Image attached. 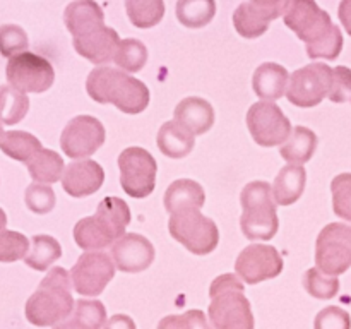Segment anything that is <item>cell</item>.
<instances>
[{
  "label": "cell",
  "instance_id": "1",
  "mask_svg": "<svg viewBox=\"0 0 351 329\" xmlns=\"http://www.w3.org/2000/svg\"><path fill=\"white\" fill-rule=\"evenodd\" d=\"M285 24L307 45L311 58L336 60L343 50V33L315 0H290L283 14Z\"/></svg>",
  "mask_w": 351,
  "mask_h": 329
},
{
  "label": "cell",
  "instance_id": "2",
  "mask_svg": "<svg viewBox=\"0 0 351 329\" xmlns=\"http://www.w3.org/2000/svg\"><path fill=\"white\" fill-rule=\"evenodd\" d=\"M86 89L96 103H112L120 112L130 115L144 112L149 105L147 86L120 69H93L86 81Z\"/></svg>",
  "mask_w": 351,
  "mask_h": 329
},
{
  "label": "cell",
  "instance_id": "3",
  "mask_svg": "<svg viewBox=\"0 0 351 329\" xmlns=\"http://www.w3.org/2000/svg\"><path fill=\"white\" fill-rule=\"evenodd\" d=\"M71 274L64 267H51L38 290L27 298L26 319L38 328H50L65 321L74 310Z\"/></svg>",
  "mask_w": 351,
  "mask_h": 329
},
{
  "label": "cell",
  "instance_id": "4",
  "mask_svg": "<svg viewBox=\"0 0 351 329\" xmlns=\"http://www.w3.org/2000/svg\"><path fill=\"white\" fill-rule=\"evenodd\" d=\"M237 274H221L209 288V319L215 329H254V315Z\"/></svg>",
  "mask_w": 351,
  "mask_h": 329
},
{
  "label": "cell",
  "instance_id": "5",
  "mask_svg": "<svg viewBox=\"0 0 351 329\" xmlns=\"http://www.w3.org/2000/svg\"><path fill=\"white\" fill-rule=\"evenodd\" d=\"M242 218L240 228L249 240H271L278 232L276 202L273 199V188L267 182L256 180L243 187L240 194Z\"/></svg>",
  "mask_w": 351,
  "mask_h": 329
},
{
  "label": "cell",
  "instance_id": "6",
  "mask_svg": "<svg viewBox=\"0 0 351 329\" xmlns=\"http://www.w3.org/2000/svg\"><path fill=\"white\" fill-rule=\"evenodd\" d=\"M168 230L177 242L195 256L211 254L218 247V226L195 208L171 212Z\"/></svg>",
  "mask_w": 351,
  "mask_h": 329
},
{
  "label": "cell",
  "instance_id": "7",
  "mask_svg": "<svg viewBox=\"0 0 351 329\" xmlns=\"http://www.w3.org/2000/svg\"><path fill=\"white\" fill-rule=\"evenodd\" d=\"M317 269L329 276H339L351 267V225L331 223L321 230L315 242Z\"/></svg>",
  "mask_w": 351,
  "mask_h": 329
},
{
  "label": "cell",
  "instance_id": "8",
  "mask_svg": "<svg viewBox=\"0 0 351 329\" xmlns=\"http://www.w3.org/2000/svg\"><path fill=\"white\" fill-rule=\"evenodd\" d=\"M332 88V67L315 62L298 69L288 79L287 98L291 105L300 108L317 106L328 98Z\"/></svg>",
  "mask_w": 351,
  "mask_h": 329
},
{
  "label": "cell",
  "instance_id": "9",
  "mask_svg": "<svg viewBox=\"0 0 351 329\" xmlns=\"http://www.w3.org/2000/svg\"><path fill=\"white\" fill-rule=\"evenodd\" d=\"M120 185L134 199L147 197L156 185L158 164L143 147H127L119 156Z\"/></svg>",
  "mask_w": 351,
  "mask_h": 329
},
{
  "label": "cell",
  "instance_id": "10",
  "mask_svg": "<svg viewBox=\"0 0 351 329\" xmlns=\"http://www.w3.org/2000/svg\"><path fill=\"white\" fill-rule=\"evenodd\" d=\"M5 75L10 86L23 93H45L55 81L53 65L45 57L31 51H21L10 57Z\"/></svg>",
  "mask_w": 351,
  "mask_h": 329
},
{
  "label": "cell",
  "instance_id": "11",
  "mask_svg": "<svg viewBox=\"0 0 351 329\" xmlns=\"http://www.w3.org/2000/svg\"><path fill=\"white\" fill-rule=\"evenodd\" d=\"M247 125L254 141L264 147L280 146L291 132L290 120L274 101L254 103L247 113Z\"/></svg>",
  "mask_w": 351,
  "mask_h": 329
},
{
  "label": "cell",
  "instance_id": "12",
  "mask_svg": "<svg viewBox=\"0 0 351 329\" xmlns=\"http://www.w3.org/2000/svg\"><path fill=\"white\" fill-rule=\"evenodd\" d=\"M74 290L84 297H98L115 276V264L108 254L93 250L82 254L71 269Z\"/></svg>",
  "mask_w": 351,
  "mask_h": 329
},
{
  "label": "cell",
  "instance_id": "13",
  "mask_svg": "<svg viewBox=\"0 0 351 329\" xmlns=\"http://www.w3.org/2000/svg\"><path fill=\"white\" fill-rule=\"evenodd\" d=\"M105 127L98 119L91 115H79L62 130L60 147L65 156L81 160L95 154L105 144Z\"/></svg>",
  "mask_w": 351,
  "mask_h": 329
},
{
  "label": "cell",
  "instance_id": "14",
  "mask_svg": "<svg viewBox=\"0 0 351 329\" xmlns=\"http://www.w3.org/2000/svg\"><path fill=\"white\" fill-rule=\"evenodd\" d=\"M235 271L243 283L257 284L280 276L283 271V259L274 247L252 243L239 254Z\"/></svg>",
  "mask_w": 351,
  "mask_h": 329
},
{
  "label": "cell",
  "instance_id": "15",
  "mask_svg": "<svg viewBox=\"0 0 351 329\" xmlns=\"http://www.w3.org/2000/svg\"><path fill=\"white\" fill-rule=\"evenodd\" d=\"M112 259L122 273H143L153 264L154 247L139 233H123L112 243Z\"/></svg>",
  "mask_w": 351,
  "mask_h": 329
},
{
  "label": "cell",
  "instance_id": "16",
  "mask_svg": "<svg viewBox=\"0 0 351 329\" xmlns=\"http://www.w3.org/2000/svg\"><path fill=\"white\" fill-rule=\"evenodd\" d=\"M62 187L72 197H86L99 191L105 180L101 164L93 160H77L64 168Z\"/></svg>",
  "mask_w": 351,
  "mask_h": 329
},
{
  "label": "cell",
  "instance_id": "17",
  "mask_svg": "<svg viewBox=\"0 0 351 329\" xmlns=\"http://www.w3.org/2000/svg\"><path fill=\"white\" fill-rule=\"evenodd\" d=\"M120 38L113 27L103 26L82 38H74V48L81 57L96 65L113 60Z\"/></svg>",
  "mask_w": 351,
  "mask_h": 329
},
{
  "label": "cell",
  "instance_id": "18",
  "mask_svg": "<svg viewBox=\"0 0 351 329\" xmlns=\"http://www.w3.org/2000/svg\"><path fill=\"white\" fill-rule=\"evenodd\" d=\"M65 26L74 38H82L106 26L103 9L95 0H75L69 3L64 14Z\"/></svg>",
  "mask_w": 351,
  "mask_h": 329
},
{
  "label": "cell",
  "instance_id": "19",
  "mask_svg": "<svg viewBox=\"0 0 351 329\" xmlns=\"http://www.w3.org/2000/svg\"><path fill=\"white\" fill-rule=\"evenodd\" d=\"M175 122L180 123L182 127L189 130L192 136H201L208 132L215 123V110L211 103L202 98L182 99L175 108Z\"/></svg>",
  "mask_w": 351,
  "mask_h": 329
},
{
  "label": "cell",
  "instance_id": "20",
  "mask_svg": "<svg viewBox=\"0 0 351 329\" xmlns=\"http://www.w3.org/2000/svg\"><path fill=\"white\" fill-rule=\"evenodd\" d=\"M288 79H290V75L283 65L266 62V64H261L254 72L252 88L259 98L274 101V99H280L285 96Z\"/></svg>",
  "mask_w": 351,
  "mask_h": 329
},
{
  "label": "cell",
  "instance_id": "21",
  "mask_svg": "<svg viewBox=\"0 0 351 329\" xmlns=\"http://www.w3.org/2000/svg\"><path fill=\"white\" fill-rule=\"evenodd\" d=\"M307 182V171L302 164L281 168L273 184V197L278 206H291L302 197Z\"/></svg>",
  "mask_w": 351,
  "mask_h": 329
},
{
  "label": "cell",
  "instance_id": "22",
  "mask_svg": "<svg viewBox=\"0 0 351 329\" xmlns=\"http://www.w3.org/2000/svg\"><path fill=\"white\" fill-rule=\"evenodd\" d=\"M206 194L201 184L189 178L175 180L165 192V208L170 212L182 211V209H201L204 206Z\"/></svg>",
  "mask_w": 351,
  "mask_h": 329
},
{
  "label": "cell",
  "instance_id": "23",
  "mask_svg": "<svg viewBox=\"0 0 351 329\" xmlns=\"http://www.w3.org/2000/svg\"><path fill=\"white\" fill-rule=\"evenodd\" d=\"M95 219L113 240H117L125 233V228L129 226L130 209L123 199L105 197L98 204Z\"/></svg>",
  "mask_w": 351,
  "mask_h": 329
},
{
  "label": "cell",
  "instance_id": "24",
  "mask_svg": "<svg viewBox=\"0 0 351 329\" xmlns=\"http://www.w3.org/2000/svg\"><path fill=\"white\" fill-rule=\"evenodd\" d=\"M195 137L175 120L165 122L158 130V147L168 158H185L194 149Z\"/></svg>",
  "mask_w": 351,
  "mask_h": 329
},
{
  "label": "cell",
  "instance_id": "25",
  "mask_svg": "<svg viewBox=\"0 0 351 329\" xmlns=\"http://www.w3.org/2000/svg\"><path fill=\"white\" fill-rule=\"evenodd\" d=\"M317 149V136L307 127H295L288 139L281 144V156L290 164H304Z\"/></svg>",
  "mask_w": 351,
  "mask_h": 329
},
{
  "label": "cell",
  "instance_id": "26",
  "mask_svg": "<svg viewBox=\"0 0 351 329\" xmlns=\"http://www.w3.org/2000/svg\"><path fill=\"white\" fill-rule=\"evenodd\" d=\"M31 178L40 184H55L64 173V160L58 153L41 147L26 161Z\"/></svg>",
  "mask_w": 351,
  "mask_h": 329
},
{
  "label": "cell",
  "instance_id": "27",
  "mask_svg": "<svg viewBox=\"0 0 351 329\" xmlns=\"http://www.w3.org/2000/svg\"><path fill=\"white\" fill-rule=\"evenodd\" d=\"M62 247L53 236L34 235L31 239L29 254L24 256V263L36 271H47L55 260L60 259Z\"/></svg>",
  "mask_w": 351,
  "mask_h": 329
},
{
  "label": "cell",
  "instance_id": "28",
  "mask_svg": "<svg viewBox=\"0 0 351 329\" xmlns=\"http://www.w3.org/2000/svg\"><path fill=\"white\" fill-rule=\"evenodd\" d=\"M216 14L215 0H178L177 2V19L185 27L208 26Z\"/></svg>",
  "mask_w": 351,
  "mask_h": 329
},
{
  "label": "cell",
  "instance_id": "29",
  "mask_svg": "<svg viewBox=\"0 0 351 329\" xmlns=\"http://www.w3.org/2000/svg\"><path fill=\"white\" fill-rule=\"evenodd\" d=\"M29 110V98L26 93L14 86H0V123L14 125L19 123Z\"/></svg>",
  "mask_w": 351,
  "mask_h": 329
},
{
  "label": "cell",
  "instance_id": "30",
  "mask_svg": "<svg viewBox=\"0 0 351 329\" xmlns=\"http://www.w3.org/2000/svg\"><path fill=\"white\" fill-rule=\"evenodd\" d=\"M233 26L240 36L252 40V38H259L261 34L266 33L269 19L261 14L250 2H243L233 12Z\"/></svg>",
  "mask_w": 351,
  "mask_h": 329
},
{
  "label": "cell",
  "instance_id": "31",
  "mask_svg": "<svg viewBox=\"0 0 351 329\" xmlns=\"http://www.w3.org/2000/svg\"><path fill=\"white\" fill-rule=\"evenodd\" d=\"M125 10L134 27L147 29L161 23L165 16L163 0H125Z\"/></svg>",
  "mask_w": 351,
  "mask_h": 329
},
{
  "label": "cell",
  "instance_id": "32",
  "mask_svg": "<svg viewBox=\"0 0 351 329\" xmlns=\"http://www.w3.org/2000/svg\"><path fill=\"white\" fill-rule=\"evenodd\" d=\"M74 240L81 249L84 250H99L112 245L115 240L105 232L101 225L95 219V216H88L75 223Z\"/></svg>",
  "mask_w": 351,
  "mask_h": 329
},
{
  "label": "cell",
  "instance_id": "33",
  "mask_svg": "<svg viewBox=\"0 0 351 329\" xmlns=\"http://www.w3.org/2000/svg\"><path fill=\"white\" fill-rule=\"evenodd\" d=\"M0 149L12 160L26 163L34 153L41 149V143L33 134L24 132V130H10V132L3 134L2 141H0Z\"/></svg>",
  "mask_w": 351,
  "mask_h": 329
},
{
  "label": "cell",
  "instance_id": "34",
  "mask_svg": "<svg viewBox=\"0 0 351 329\" xmlns=\"http://www.w3.org/2000/svg\"><path fill=\"white\" fill-rule=\"evenodd\" d=\"M113 62L119 65L120 71L139 72L143 71L147 62V48L144 47L143 41L136 40V38L120 40L115 55H113Z\"/></svg>",
  "mask_w": 351,
  "mask_h": 329
},
{
  "label": "cell",
  "instance_id": "35",
  "mask_svg": "<svg viewBox=\"0 0 351 329\" xmlns=\"http://www.w3.org/2000/svg\"><path fill=\"white\" fill-rule=\"evenodd\" d=\"M69 321L79 329H103L106 322V308L99 300H79Z\"/></svg>",
  "mask_w": 351,
  "mask_h": 329
},
{
  "label": "cell",
  "instance_id": "36",
  "mask_svg": "<svg viewBox=\"0 0 351 329\" xmlns=\"http://www.w3.org/2000/svg\"><path fill=\"white\" fill-rule=\"evenodd\" d=\"M304 287L308 295L319 300H331L339 291L338 276H329L319 271L317 267H311L304 274Z\"/></svg>",
  "mask_w": 351,
  "mask_h": 329
},
{
  "label": "cell",
  "instance_id": "37",
  "mask_svg": "<svg viewBox=\"0 0 351 329\" xmlns=\"http://www.w3.org/2000/svg\"><path fill=\"white\" fill-rule=\"evenodd\" d=\"M29 250V240L19 232L0 228V263H16L24 259Z\"/></svg>",
  "mask_w": 351,
  "mask_h": 329
},
{
  "label": "cell",
  "instance_id": "38",
  "mask_svg": "<svg viewBox=\"0 0 351 329\" xmlns=\"http://www.w3.org/2000/svg\"><path fill=\"white\" fill-rule=\"evenodd\" d=\"M331 192L335 215L351 221V173H339L332 178Z\"/></svg>",
  "mask_w": 351,
  "mask_h": 329
},
{
  "label": "cell",
  "instance_id": "39",
  "mask_svg": "<svg viewBox=\"0 0 351 329\" xmlns=\"http://www.w3.org/2000/svg\"><path fill=\"white\" fill-rule=\"evenodd\" d=\"M27 45V34L23 27L16 26V24H3L0 26V53L3 57H14V55L26 51Z\"/></svg>",
  "mask_w": 351,
  "mask_h": 329
},
{
  "label": "cell",
  "instance_id": "40",
  "mask_svg": "<svg viewBox=\"0 0 351 329\" xmlns=\"http://www.w3.org/2000/svg\"><path fill=\"white\" fill-rule=\"evenodd\" d=\"M24 201H26V206L33 212H36V215H47L55 206V192L48 185L34 182V184H31L26 188Z\"/></svg>",
  "mask_w": 351,
  "mask_h": 329
},
{
  "label": "cell",
  "instance_id": "41",
  "mask_svg": "<svg viewBox=\"0 0 351 329\" xmlns=\"http://www.w3.org/2000/svg\"><path fill=\"white\" fill-rule=\"evenodd\" d=\"M158 329H213L209 326L206 314L197 308L185 312L180 315H167L161 319Z\"/></svg>",
  "mask_w": 351,
  "mask_h": 329
},
{
  "label": "cell",
  "instance_id": "42",
  "mask_svg": "<svg viewBox=\"0 0 351 329\" xmlns=\"http://www.w3.org/2000/svg\"><path fill=\"white\" fill-rule=\"evenodd\" d=\"M314 329H351V317L341 307H326L315 315Z\"/></svg>",
  "mask_w": 351,
  "mask_h": 329
},
{
  "label": "cell",
  "instance_id": "43",
  "mask_svg": "<svg viewBox=\"0 0 351 329\" xmlns=\"http://www.w3.org/2000/svg\"><path fill=\"white\" fill-rule=\"evenodd\" d=\"M335 103H346L351 99V69L339 65L332 69V88L328 96Z\"/></svg>",
  "mask_w": 351,
  "mask_h": 329
},
{
  "label": "cell",
  "instance_id": "44",
  "mask_svg": "<svg viewBox=\"0 0 351 329\" xmlns=\"http://www.w3.org/2000/svg\"><path fill=\"white\" fill-rule=\"evenodd\" d=\"M288 2L290 0H250V3L269 19V23L283 16L288 7Z\"/></svg>",
  "mask_w": 351,
  "mask_h": 329
},
{
  "label": "cell",
  "instance_id": "45",
  "mask_svg": "<svg viewBox=\"0 0 351 329\" xmlns=\"http://www.w3.org/2000/svg\"><path fill=\"white\" fill-rule=\"evenodd\" d=\"M103 329H136V322L125 314L112 315L108 321L105 322Z\"/></svg>",
  "mask_w": 351,
  "mask_h": 329
},
{
  "label": "cell",
  "instance_id": "46",
  "mask_svg": "<svg viewBox=\"0 0 351 329\" xmlns=\"http://www.w3.org/2000/svg\"><path fill=\"white\" fill-rule=\"evenodd\" d=\"M339 21H341L343 27L346 29V33L351 36V0H341L338 9Z\"/></svg>",
  "mask_w": 351,
  "mask_h": 329
},
{
  "label": "cell",
  "instance_id": "47",
  "mask_svg": "<svg viewBox=\"0 0 351 329\" xmlns=\"http://www.w3.org/2000/svg\"><path fill=\"white\" fill-rule=\"evenodd\" d=\"M55 329H79V328L72 321H65V322H62V324H58Z\"/></svg>",
  "mask_w": 351,
  "mask_h": 329
},
{
  "label": "cell",
  "instance_id": "48",
  "mask_svg": "<svg viewBox=\"0 0 351 329\" xmlns=\"http://www.w3.org/2000/svg\"><path fill=\"white\" fill-rule=\"evenodd\" d=\"M5 225H7V216L5 212H3V209L0 208V228H5Z\"/></svg>",
  "mask_w": 351,
  "mask_h": 329
},
{
  "label": "cell",
  "instance_id": "49",
  "mask_svg": "<svg viewBox=\"0 0 351 329\" xmlns=\"http://www.w3.org/2000/svg\"><path fill=\"white\" fill-rule=\"evenodd\" d=\"M3 134H5V132H3V127H2V123H0V141H2Z\"/></svg>",
  "mask_w": 351,
  "mask_h": 329
}]
</instances>
